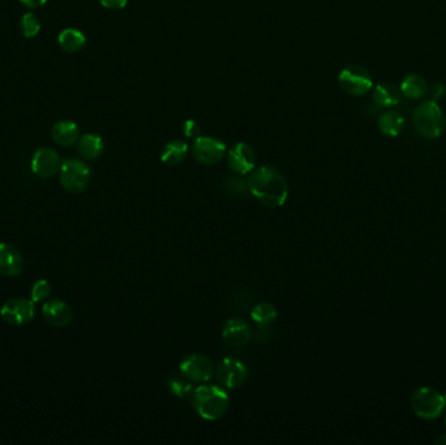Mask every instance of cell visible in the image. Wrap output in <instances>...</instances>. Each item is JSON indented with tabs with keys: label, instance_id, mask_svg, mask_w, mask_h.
Returning a JSON list of instances; mask_svg holds the SVG:
<instances>
[{
	"label": "cell",
	"instance_id": "1",
	"mask_svg": "<svg viewBox=\"0 0 446 445\" xmlns=\"http://www.w3.org/2000/svg\"><path fill=\"white\" fill-rule=\"evenodd\" d=\"M249 194L268 207H282L288 198V185L285 176L270 166L252 172L247 180Z\"/></svg>",
	"mask_w": 446,
	"mask_h": 445
},
{
	"label": "cell",
	"instance_id": "2",
	"mask_svg": "<svg viewBox=\"0 0 446 445\" xmlns=\"http://www.w3.org/2000/svg\"><path fill=\"white\" fill-rule=\"evenodd\" d=\"M192 408L205 421H218L227 413L230 398L226 391L217 385L202 384L191 395Z\"/></svg>",
	"mask_w": 446,
	"mask_h": 445
},
{
	"label": "cell",
	"instance_id": "3",
	"mask_svg": "<svg viewBox=\"0 0 446 445\" xmlns=\"http://www.w3.org/2000/svg\"><path fill=\"white\" fill-rule=\"evenodd\" d=\"M412 122L421 136L437 138L445 128L444 112L436 101L428 99L421 103L412 114Z\"/></svg>",
	"mask_w": 446,
	"mask_h": 445
},
{
	"label": "cell",
	"instance_id": "4",
	"mask_svg": "<svg viewBox=\"0 0 446 445\" xmlns=\"http://www.w3.org/2000/svg\"><path fill=\"white\" fill-rule=\"evenodd\" d=\"M445 398L434 388L421 386L411 396V408L421 420H436L445 410Z\"/></svg>",
	"mask_w": 446,
	"mask_h": 445
},
{
	"label": "cell",
	"instance_id": "5",
	"mask_svg": "<svg viewBox=\"0 0 446 445\" xmlns=\"http://www.w3.org/2000/svg\"><path fill=\"white\" fill-rule=\"evenodd\" d=\"M90 178H92V173L85 162L76 158L62 162L59 179L65 191L71 194L83 192L89 186Z\"/></svg>",
	"mask_w": 446,
	"mask_h": 445
},
{
	"label": "cell",
	"instance_id": "6",
	"mask_svg": "<svg viewBox=\"0 0 446 445\" xmlns=\"http://www.w3.org/2000/svg\"><path fill=\"white\" fill-rule=\"evenodd\" d=\"M338 84L347 94L361 97L373 87V80L365 68L360 65H347L338 76Z\"/></svg>",
	"mask_w": 446,
	"mask_h": 445
},
{
	"label": "cell",
	"instance_id": "7",
	"mask_svg": "<svg viewBox=\"0 0 446 445\" xmlns=\"http://www.w3.org/2000/svg\"><path fill=\"white\" fill-rule=\"evenodd\" d=\"M1 319L13 327H23L33 322L36 307L32 299L16 298L4 303L0 311Z\"/></svg>",
	"mask_w": 446,
	"mask_h": 445
},
{
	"label": "cell",
	"instance_id": "8",
	"mask_svg": "<svg viewBox=\"0 0 446 445\" xmlns=\"http://www.w3.org/2000/svg\"><path fill=\"white\" fill-rule=\"evenodd\" d=\"M226 154V145L214 137L198 136L192 145V156L201 165H217Z\"/></svg>",
	"mask_w": 446,
	"mask_h": 445
},
{
	"label": "cell",
	"instance_id": "9",
	"mask_svg": "<svg viewBox=\"0 0 446 445\" xmlns=\"http://www.w3.org/2000/svg\"><path fill=\"white\" fill-rule=\"evenodd\" d=\"M179 370L187 380L192 383L205 384L211 382L214 367L211 360L201 354H189L182 360Z\"/></svg>",
	"mask_w": 446,
	"mask_h": 445
},
{
	"label": "cell",
	"instance_id": "10",
	"mask_svg": "<svg viewBox=\"0 0 446 445\" xmlns=\"http://www.w3.org/2000/svg\"><path fill=\"white\" fill-rule=\"evenodd\" d=\"M217 379L223 386L229 389H236L247 382V366L239 359L227 357L222 359L217 367Z\"/></svg>",
	"mask_w": 446,
	"mask_h": 445
},
{
	"label": "cell",
	"instance_id": "11",
	"mask_svg": "<svg viewBox=\"0 0 446 445\" xmlns=\"http://www.w3.org/2000/svg\"><path fill=\"white\" fill-rule=\"evenodd\" d=\"M30 166L32 172L39 178H51L61 172L62 160L56 150L41 148L33 154Z\"/></svg>",
	"mask_w": 446,
	"mask_h": 445
},
{
	"label": "cell",
	"instance_id": "12",
	"mask_svg": "<svg viewBox=\"0 0 446 445\" xmlns=\"http://www.w3.org/2000/svg\"><path fill=\"white\" fill-rule=\"evenodd\" d=\"M229 167L239 175L252 173L256 165L255 150L246 143H237L227 154Z\"/></svg>",
	"mask_w": 446,
	"mask_h": 445
},
{
	"label": "cell",
	"instance_id": "13",
	"mask_svg": "<svg viewBox=\"0 0 446 445\" xmlns=\"http://www.w3.org/2000/svg\"><path fill=\"white\" fill-rule=\"evenodd\" d=\"M42 313L45 320L52 327H65L74 320L72 309L61 299L47 300L42 307Z\"/></svg>",
	"mask_w": 446,
	"mask_h": 445
},
{
	"label": "cell",
	"instance_id": "14",
	"mask_svg": "<svg viewBox=\"0 0 446 445\" xmlns=\"http://www.w3.org/2000/svg\"><path fill=\"white\" fill-rule=\"evenodd\" d=\"M24 260L21 253L8 243H0V276L16 277L21 274Z\"/></svg>",
	"mask_w": 446,
	"mask_h": 445
},
{
	"label": "cell",
	"instance_id": "15",
	"mask_svg": "<svg viewBox=\"0 0 446 445\" xmlns=\"http://www.w3.org/2000/svg\"><path fill=\"white\" fill-rule=\"evenodd\" d=\"M222 337L230 346H244L251 338V328L243 319H230L223 327Z\"/></svg>",
	"mask_w": 446,
	"mask_h": 445
},
{
	"label": "cell",
	"instance_id": "16",
	"mask_svg": "<svg viewBox=\"0 0 446 445\" xmlns=\"http://www.w3.org/2000/svg\"><path fill=\"white\" fill-rule=\"evenodd\" d=\"M51 136L61 147H71L78 140L80 130L72 121H61L52 127Z\"/></svg>",
	"mask_w": 446,
	"mask_h": 445
},
{
	"label": "cell",
	"instance_id": "17",
	"mask_svg": "<svg viewBox=\"0 0 446 445\" xmlns=\"http://www.w3.org/2000/svg\"><path fill=\"white\" fill-rule=\"evenodd\" d=\"M77 150L78 154L87 160V161H93L97 160L102 156L105 150V143L102 137L96 135V134H87L83 137L78 138L77 144Z\"/></svg>",
	"mask_w": 446,
	"mask_h": 445
},
{
	"label": "cell",
	"instance_id": "18",
	"mask_svg": "<svg viewBox=\"0 0 446 445\" xmlns=\"http://www.w3.org/2000/svg\"><path fill=\"white\" fill-rule=\"evenodd\" d=\"M401 97H402L401 89H398L393 84H379L373 87L372 92V99L374 101V103L385 109L396 106L401 102Z\"/></svg>",
	"mask_w": 446,
	"mask_h": 445
},
{
	"label": "cell",
	"instance_id": "19",
	"mask_svg": "<svg viewBox=\"0 0 446 445\" xmlns=\"http://www.w3.org/2000/svg\"><path fill=\"white\" fill-rule=\"evenodd\" d=\"M379 130L385 136L396 137L401 135L405 127V118L401 112L396 110H387L383 112L377 121Z\"/></svg>",
	"mask_w": 446,
	"mask_h": 445
},
{
	"label": "cell",
	"instance_id": "20",
	"mask_svg": "<svg viewBox=\"0 0 446 445\" xmlns=\"http://www.w3.org/2000/svg\"><path fill=\"white\" fill-rule=\"evenodd\" d=\"M188 156V145L182 140H173L167 143L161 153V161L167 166H178Z\"/></svg>",
	"mask_w": 446,
	"mask_h": 445
},
{
	"label": "cell",
	"instance_id": "21",
	"mask_svg": "<svg viewBox=\"0 0 446 445\" xmlns=\"http://www.w3.org/2000/svg\"><path fill=\"white\" fill-rule=\"evenodd\" d=\"M401 93L406 99H421L428 92V87L425 80L421 77V74H411L406 76L401 84Z\"/></svg>",
	"mask_w": 446,
	"mask_h": 445
},
{
	"label": "cell",
	"instance_id": "22",
	"mask_svg": "<svg viewBox=\"0 0 446 445\" xmlns=\"http://www.w3.org/2000/svg\"><path fill=\"white\" fill-rule=\"evenodd\" d=\"M58 43L63 51L74 54L85 46L87 38L81 30L74 29V28H68V29H64L63 32H61V34L58 37Z\"/></svg>",
	"mask_w": 446,
	"mask_h": 445
},
{
	"label": "cell",
	"instance_id": "23",
	"mask_svg": "<svg viewBox=\"0 0 446 445\" xmlns=\"http://www.w3.org/2000/svg\"><path fill=\"white\" fill-rule=\"evenodd\" d=\"M251 318L253 322L259 324L262 328H268L269 325H272L273 322L277 320L278 312L272 303L261 302L252 309Z\"/></svg>",
	"mask_w": 446,
	"mask_h": 445
},
{
	"label": "cell",
	"instance_id": "24",
	"mask_svg": "<svg viewBox=\"0 0 446 445\" xmlns=\"http://www.w3.org/2000/svg\"><path fill=\"white\" fill-rule=\"evenodd\" d=\"M21 32L26 38H34L38 36L39 30H41V23L38 20L37 16L33 13H25L21 19Z\"/></svg>",
	"mask_w": 446,
	"mask_h": 445
},
{
	"label": "cell",
	"instance_id": "25",
	"mask_svg": "<svg viewBox=\"0 0 446 445\" xmlns=\"http://www.w3.org/2000/svg\"><path fill=\"white\" fill-rule=\"evenodd\" d=\"M169 389L173 393V396L179 397V398H186L187 396H191L193 392L192 384L189 383V380L180 379V377H173L169 380Z\"/></svg>",
	"mask_w": 446,
	"mask_h": 445
},
{
	"label": "cell",
	"instance_id": "26",
	"mask_svg": "<svg viewBox=\"0 0 446 445\" xmlns=\"http://www.w3.org/2000/svg\"><path fill=\"white\" fill-rule=\"evenodd\" d=\"M51 294V284L49 281L46 280H39L36 284H33L32 287V293L30 297L34 303L38 302H43L50 297Z\"/></svg>",
	"mask_w": 446,
	"mask_h": 445
},
{
	"label": "cell",
	"instance_id": "27",
	"mask_svg": "<svg viewBox=\"0 0 446 445\" xmlns=\"http://www.w3.org/2000/svg\"><path fill=\"white\" fill-rule=\"evenodd\" d=\"M227 188L234 195H242L246 189H248L247 182H243L239 178H230L227 182Z\"/></svg>",
	"mask_w": 446,
	"mask_h": 445
},
{
	"label": "cell",
	"instance_id": "28",
	"mask_svg": "<svg viewBox=\"0 0 446 445\" xmlns=\"http://www.w3.org/2000/svg\"><path fill=\"white\" fill-rule=\"evenodd\" d=\"M200 125L195 121H187L186 123L183 124V134L188 138H198L200 136Z\"/></svg>",
	"mask_w": 446,
	"mask_h": 445
},
{
	"label": "cell",
	"instance_id": "29",
	"mask_svg": "<svg viewBox=\"0 0 446 445\" xmlns=\"http://www.w3.org/2000/svg\"><path fill=\"white\" fill-rule=\"evenodd\" d=\"M99 4L111 11H120L125 8L128 0H98Z\"/></svg>",
	"mask_w": 446,
	"mask_h": 445
},
{
	"label": "cell",
	"instance_id": "30",
	"mask_svg": "<svg viewBox=\"0 0 446 445\" xmlns=\"http://www.w3.org/2000/svg\"><path fill=\"white\" fill-rule=\"evenodd\" d=\"M445 85L441 84V83H436V84H434L432 87L428 89L429 96H431V99H432V101H436V102L445 94Z\"/></svg>",
	"mask_w": 446,
	"mask_h": 445
},
{
	"label": "cell",
	"instance_id": "31",
	"mask_svg": "<svg viewBox=\"0 0 446 445\" xmlns=\"http://www.w3.org/2000/svg\"><path fill=\"white\" fill-rule=\"evenodd\" d=\"M20 3L26 7V8H38V7H42L47 3V0H20Z\"/></svg>",
	"mask_w": 446,
	"mask_h": 445
},
{
	"label": "cell",
	"instance_id": "32",
	"mask_svg": "<svg viewBox=\"0 0 446 445\" xmlns=\"http://www.w3.org/2000/svg\"><path fill=\"white\" fill-rule=\"evenodd\" d=\"M434 443H436V444L446 445V435H443L441 437L436 439V442H434Z\"/></svg>",
	"mask_w": 446,
	"mask_h": 445
},
{
	"label": "cell",
	"instance_id": "33",
	"mask_svg": "<svg viewBox=\"0 0 446 445\" xmlns=\"http://www.w3.org/2000/svg\"><path fill=\"white\" fill-rule=\"evenodd\" d=\"M444 398H445V402H446V393H445V396H444Z\"/></svg>",
	"mask_w": 446,
	"mask_h": 445
},
{
	"label": "cell",
	"instance_id": "34",
	"mask_svg": "<svg viewBox=\"0 0 446 445\" xmlns=\"http://www.w3.org/2000/svg\"><path fill=\"white\" fill-rule=\"evenodd\" d=\"M445 423H446V417H445Z\"/></svg>",
	"mask_w": 446,
	"mask_h": 445
}]
</instances>
